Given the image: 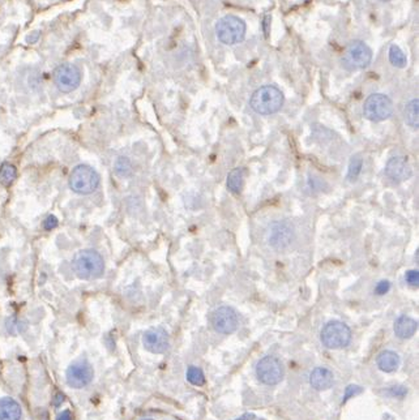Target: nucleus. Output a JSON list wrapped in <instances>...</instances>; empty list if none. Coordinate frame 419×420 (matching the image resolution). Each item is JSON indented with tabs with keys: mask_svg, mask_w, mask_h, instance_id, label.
<instances>
[{
	"mask_svg": "<svg viewBox=\"0 0 419 420\" xmlns=\"http://www.w3.org/2000/svg\"><path fill=\"white\" fill-rule=\"evenodd\" d=\"M283 92L274 85H267L263 88L257 89L253 94L250 105L255 113L262 115H272L283 108Z\"/></svg>",
	"mask_w": 419,
	"mask_h": 420,
	"instance_id": "1",
	"label": "nucleus"
},
{
	"mask_svg": "<svg viewBox=\"0 0 419 420\" xmlns=\"http://www.w3.org/2000/svg\"><path fill=\"white\" fill-rule=\"evenodd\" d=\"M75 273L83 280H96L105 272V264L101 254L96 251H83L73 261Z\"/></svg>",
	"mask_w": 419,
	"mask_h": 420,
	"instance_id": "2",
	"label": "nucleus"
},
{
	"mask_svg": "<svg viewBox=\"0 0 419 420\" xmlns=\"http://www.w3.org/2000/svg\"><path fill=\"white\" fill-rule=\"evenodd\" d=\"M215 33L224 45H236L242 42L246 36V24L234 15H227L215 25Z\"/></svg>",
	"mask_w": 419,
	"mask_h": 420,
	"instance_id": "3",
	"label": "nucleus"
},
{
	"mask_svg": "<svg viewBox=\"0 0 419 420\" xmlns=\"http://www.w3.org/2000/svg\"><path fill=\"white\" fill-rule=\"evenodd\" d=\"M322 343L331 350L346 347L351 341L350 328L341 321H329L320 333Z\"/></svg>",
	"mask_w": 419,
	"mask_h": 420,
	"instance_id": "4",
	"label": "nucleus"
},
{
	"mask_svg": "<svg viewBox=\"0 0 419 420\" xmlns=\"http://www.w3.org/2000/svg\"><path fill=\"white\" fill-rule=\"evenodd\" d=\"M372 60V51L362 41H353L342 57V66L348 71L366 68Z\"/></svg>",
	"mask_w": 419,
	"mask_h": 420,
	"instance_id": "5",
	"label": "nucleus"
},
{
	"mask_svg": "<svg viewBox=\"0 0 419 420\" xmlns=\"http://www.w3.org/2000/svg\"><path fill=\"white\" fill-rule=\"evenodd\" d=\"M99 176L92 167L80 165L71 173L69 186L73 192L80 195H89L97 189Z\"/></svg>",
	"mask_w": 419,
	"mask_h": 420,
	"instance_id": "6",
	"label": "nucleus"
},
{
	"mask_svg": "<svg viewBox=\"0 0 419 420\" xmlns=\"http://www.w3.org/2000/svg\"><path fill=\"white\" fill-rule=\"evenodd\" d=\"M393 113V103L390 98L381 93L371 94L364 101L363 115L371 122H383L390 117Z\"/></svg>",
	"mask_w": 419,
	"mask_h": 420,
	"instance_id": "7",
	"label": "nucleus"
},
{
	"mask_svg": "<svg viewBox=\"0 0 419 420\" xmlns=\"http://www.w3.org/2000/svg\"><path fill=\"white\" fill-rule=\"evenodd\" d=\"M256 376L265 385H277L283 382V363L276 356H264L256 365Z\"/></svg>",
	"mask_w": 419,
	"mask_h": 420,
	"instance_id": "8",
	"label": "nucleus"
},
{
	"mask_svg": "<svg viewBox=\"0 0 419 420\" xmlns=\"http://www.w3.org/2000/svg\"><path fill=\"white\" fill-rule=\"evenodd\" d=\"M54 80L60 92L71 93L80 85L81 72L73 64H63L55 71Z\"/></svg>",
	"mask_w": 419,
	"mask_h": 420,
	"instance_id": "9",
	"label": "nucleus"
},
{
	"mask_svg": "<svg viewBox=\"0 0 419 420\" xmlns=\"http://www.w3.org/2000/svg\"><path fill=\"white\" fill-rule=\"evenodd\" d=\"M94 377L92 365L85 361L73 363L67 370V384L75 389H81L89 385Z\"/></svg>",
	"mask_w": 419,
	"mask_h": 420,
	"instance_id": "10",
	"label": "nucleus"
},
{
	"mask_svg": "<svg viewBox=\"0 0 419 420\" xmlns=\"http://www.w3.org/2000/svg\"><path fill=\"white\" fill-rule=\"evenodd\" d=\"M212 325L215 332L232 334L238 328V314L232 307H220L212 313Z\"/></svg>",
	"mask_w": 419,
	"mask_h": 420,
	"instance_id": "11",
	"label": "nucleus"
},
{
	"mask_svg": "<svg viewBox=\"0 0 419 420\" xmlns=\"http://www.w3.org/2000/svg\"><path fill=\"white\" fill-rule=\"evenodd\" d=\"M294 239V233L292 229L285 222H274V225L269 227L268 233V242L276 249L283 251L292 245Z\"/></svg>",
	"mask_w": 419,
	"mask_h": 420,
	"instance_id": "12",
	"label": "nucleus"
},
{
	"mask_svg": "<svg viewBox=\"0 0 419 420\" xmlns=\"http://www.w3.org/2000/svg\"><path fill=\"white\" fill-rule=\"evenodd\" d=\"M385 175L395 183H402L411 178L413 171L405 157H393L385 166Z\"/></svg>",
	"mask_w": 419,
	"mask_h": 420,
	"instance_id": "13",
	"label": "nucleus"
},
{
	"mask_svg": "<svg viewBox=\"0 0 419 420\" xmlns=\"http://www.w3.org/2000/svg\"><path fill=\"white\" fill-rule=\"evenodd\" d=\"M143 343H144L146 350L153 352V354H162L170 346L169 335L162 328H156V329H150L145 332L143 337Z\"/></svg>",
	"mask_w": 419,
	"mask_h": 420,
	"instance_id": "14",
	"label": "nucleus"
},
{
	"mask_svg": "<svg viewBox=\"0 0 419 420\" xmlns=\"http://www.w3.org/2000/svg\"><path fill=\"white\" fill-rule=\"evenodd\" d=\"M334 382V375L325 367H318L310 373V384L316 391H327Z\"/></svg>",
	"mask_w": 419,
	"mask_h": 420,
	"instance_id": "15",
	"label": "nucleus"
},
{
	"mask_svg": "<svg viewBox=\"0 0 419 420\" xmlns=\"http://www.w3.org/2000/svg\"><path fill=\"white\" fill-rule=\"evenodd\" d=\"M418 329V323L408 316H400L395 323V334L401 340H409Z\"/></svg>",
	"mask_w": 419,
	"mask_h": 420,
	"instance_id": "16",
	"label": "nucleus"
},
{
	"mask_svg": "<svg viewBox=\"0 0 419 420\" xmlns=\"http://www.w3.org/2000/svg\"><path fill=\"white\" fill-rule=\"evenodd\" d=\"M400 356L395 352H381L378 358H376V365L381 371L385 373L397 371V368L400 367Z\"/></svg>",
	"mask_w": 419,
	"mask_h": 420,
	"instance_id": "17",
	"label": "nucleus"
},
{
	"mask_svg": "<svg viewBox=\"0 0 419 420\" xmlns=\"http://www.w3.org/2000/svg\"><path fill=\"white\" fill-rule=\"evenodd\" d=\"M21 419V407L19 403L10 397L0 398V420Z\"/></svg>",
	"mask_w": 419,
	"mask_h": 420,
	"instance_id": "18",
	"label": "nucleus"
},
{
	"mask_svg": "<svg viewBox=\"0 0 419 420\" xmlns=\"http://www.w3.org/2000/svg\"><path fill=\"white\" fill-rule=\"evenodd\" d=\"M244 183V170L242 167H236L227 175V188L235 195L242 192Z\"/></svg>",
	"mask_w": 419,
	"mask_h": 420,
	"instance_id": "19",
	"label": "nucleus"
},
{
	"mask_svg": "<svg viewBox=\"0 0 419 420\" xmlns=\"http://www.w3.org/2000/svg\"><path fill=\"white\" fill-rule=\"evenodd\" d=\"M419 101L413 99L411 102L408 103V106L405 108V122L409 124L410 127H419Z\"/></svg>",
	"mask_w": 419,
	"mask_h": 420,
	"instance_id": "20",
	"label": "nucleus"
},
{
	"mask_svg": "<svg viewBox=\"0 0 419 420\" xmlns=\"http://www.w3.org/2000/svg\"><path fill=\"white\" fill-rule=\"evenodd\" d=\"M185 377H187V382L195 385V386H203L205 384L204 372L201 371L199 367H195V365H190L187 368Z\"/></svg>",
	"mask_w": 419,
	"mask_h": 420,
	"instance_id": "21",
	"label": "nucleus"
},
{
	"mask_svg": "<svg viewBox=\"0 0 419 420\" xmlns=\"http://www.w3.org/2000/svg\"><path fill=\"white\" fill-rule=\"evenodd\" d=\"M390 63L397 67V68H404L408 63V59L405 57L404 51L397 46V45H392L390 49Z\"/></svg>",
	"mask_w": 419,
	"mask_h": 420,
	"instance_id": "22",
	"label": "nucleus"
},
{
	"mask_svg": "<svg viewBox=\"0 0 419 420\" xmlns=\"http://www.w3.org/2000/svg\"><path fill=\"white\" fill-rule=\"evenodd\" d=\"M15 178H16V168L10 164H4L0 168V183L3 186H10Z\"/></svg>",
	"mask_w": 419,
	"mask_h": 420,
	"instance_id": "23",
	"label": "nucleus"
},
{
	"mask_svg": "<svg viewBox=\"0 0 419 420\" xmlns=\"http://www.w3.org/2000/svg\"><path fill=\"white\" fill-rule=\"evenodd\" d=\"M381 393L390 398H404L408 394V388L404 385H393V386L384 388Z\"/></svg>",
	"mask_w": 419,
	"mask_h": 420,
	"instance_id": "24",
	"label": "nucleus"
},
{
	"mask_svg": "<svg viewBox=\"0 0 419 420\" xmlns=\"http://www.w3.org/2000/svg\"><path fill=\"white\" fill-rule=\"evenodd\" d=\"M362 166H363V161H362L361 157L355 156L351 158L349 173H348V179L350 182L357 180V178L361 174Z\"/></svg>",
	"mask_w": 419,
	"mask_h": 420,
	"instance_id": "25",
	"label": "nucleus"
},
{
	"mask_svg": "<svg viewBox=\"0 0 419 420\" xmlns=\"http://www.w3.org/2000/svg\"><path fill=\"white\" fill-rule=\"evenodd\" d=\"M115 171H117L118 175L126 176L131 175L132 173V168H131V162L128 161V158L126 157H120L115 164Z\"/></svg>",
	"mask_w": 419,
	"mask_h": 420,
	"instance_id": "26",
	"label": "nucleus"
},
{
	"mask_svg": "<svg viewBox=\"0 0 419 420\" xmlns=\"http://www.w3.org/2000/svg\"><path fill=\"white\" fill-rule=\"evenodd\" d=\"M362 391H363V388L360 386V385H349V386L345 389V393H343V397H342V405H343V403H346V402L349 401V400L353 398V397H355V396L361 394Z\"/></svg>",
	"mask_w": 419,
	"mask_h": 420,
	"instance_id": "27",
	"label": "nucleus"
},
{
	"mask_svg": "<svg viewBox=\"0 0 419 420\" xmlns=\"http://www.w3.org/2000/svg\"><path fill=\"white\" fill-rule=\"evenodd\" d=\"M405 281L408 282L411 287H418L419 272L418 270H409L405 274Z\"/></svg>",
	"mask_w": 419,
	"mask_h": 420,
	"instance_id": "28",
	"label": "nucleus"
},
{
	"mask_svg": "<svg viewBox=\"0 0 419 420\" xmlns=\"http://www.w3.org/2000/svg\"><path fill=\"white\" fill-rule=\"evenodd\" d=\"M390 290V281H381L375 287V294L376 295H385Z\"/></svg>",
	"mask_w": 419,
	"mask_h": 420,
	"instance_id": "29",
	"label": "nucleus"
},
{
	"mask_svg": "<svg viewBox=\"0 0 419 420\" xmlns=\"http://www.w3.org/2000/svg\"><path fill=\"white\" fill-rule=\"evenodd\" d=\"M58 225V221H57V218L55 217H49L46 221H45V229L46 230H51V229H54V227H57Z\"/></svg>",
	"mask_w": 419,
	"mask_h": 420,
	"instance_id": "30",
	"label": "nucleus"
},
{
	"mask_svg": "<svg viewBox=\"0 0 419 420\" xmlns=\"http://www.w3.org/2000/svg\"><path fill=\"white\" fill-rule=\"evenodd\" d=\"M34 420H49V415H48L46 411L39 409V410L36 412V415H34Z\"/></svg>",
	"mask_w": 419,
	"mask_h": 420,
	"instance_id": "31",
	"label": "nucleus"
},
{
	"mask_svg": "<svg viewBox=\"0 0 419 420\" xmlns=\"http://www.w3.org/2000/svg\"><path fill=\"white\" fill-rule=\"evenodd\" d=\"M72 419H73V418H72V414H71V411H69V410L63 411V412H62V414H59V417H58V418H57V420H72Z\"/></svg>",
	"mask_w": 419,
	"mask_h": 420,
	"instance_id": "32",
	"label": "nucleus"
},
{
	"mask_svg": "<svg viewBox=\"0 0 419 420\" xmlns=\"http://www.w3.org/2000/svg\"><path fill=\"white\" fill-rule=\"evenodd\" d=\"M236 420H247V419H244V417H242V418H238V419Z\"/></svg>",
	"mask_w": 419,
	"mask_h": 420,
	"instance_id": "33",
	"label": "nucleus"
},
{
	"mask_svg": "<svg viewBox=\"0 0 419 420\" xmlns=\"http://www.w3.org/2000/svg\"><path fill=\"white\" fill-rule=\"evenodd\" d=\"M381 1H388V0H381Z\"/></svg>",
	"mask_w": 419,
	"mask_h": 420,
	"instance_id": "34",
	"label": "nucleus"
}]
</instances>
